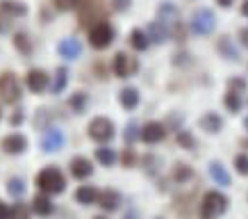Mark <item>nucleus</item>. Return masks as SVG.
<instances>
[{
	"instance_id": "nucleus-1",
	"label": "nucleus",
	"mask_w": 248,
	"mask_h": 219,
	"mask_svg": "<svg viewBox=\"0 0 248 219\" xmlns=\"http://www.w3.org/2000/svg\"><path fill=\"white\" fill-rule=\"evenodd\" d=\"M34 185H37V189L41 194H48V197L64 194L66 192V176H64V171L60 167L48 165L34 176Z\"/></svg>"
},
{
	"instance_id": "nucleus-24",
	"label": "nucleus",
	"mask_w": 248,
	"mask_h": 219,
	"mask_svg": "<svg viewBox=\"0 0 248 219\" xmlns=\"http://www.w3.org/2000/svg\"><path fill=\"white\" fill-rule=\"evenodd\" d=\"M66 105H68V110H71V112L84 114V112H87V107H89V94H87V91H82V89L73 91V94L68 96Z\"/></svg>"
},
{
	"instance_id": "nucleus-46",
	"label": "nucleus",
	"mask_w": 248,
	"mask_h": 219,
	"mask_svg": "<svg viewBox=\"0 0 248 219\" xmlns=\"http://www.w3.org/2000/svg\"><path fill=\"white\" fill-rule=\"evenodd\" d=\"M239 41L244 48H248V28H241L239 30Z\"/></svg>"
},
{
	"instance_id": "nucleus-50",
	"label": "nucleus",
	"mask_w": 248,
	"mask_h": 219,
	"mask_svg": "<svg viewBox=\"0 0 248 219\" xmlns=\"http://www.w3.org/2000/svg\"><path fill=\"white\" fill-rule=\"evenodd\" d=\"M91 219H109V217H107V215H93Z\"/></svg>"
},
{
	"instance_id": "nucleus-6",
	"label": "nucleus",
	"mask_w": 248,
	"mask_h": 219,
	"mask_svg": "<svg viewBox=\"0 0 248 219\" xmlns=\"http://www.w3.org/2000/svg\"><path fill=\"white\" fill-rule=\"evenodd\" d=\"M21 96H23V89L14 71L0 73V101L5 105H16L21 101Z\"/></svg>"
},
{
	"instance_id": "nucleus-16",
	"label": "nucleus",
	"mask_w": 248,
	"mask_h": 219,
	"mask_svg": "<svg viewBox=\"0 0 248 219\" xmlns=\"http://www.w3.org/2000/svg\"><path fill=\"white\" fill-rule=\"evenodd\" d=\"M207 174L218 187H230L232 185V176H230V171L226 169V165L221 160H210L207 162Z\"/></svg>"
},
{
	"instance_id": "nucleus-13",
	"label": "nucleus",
	"mask_w": 248,
	"mask_h": 219,
	"mask_svg": "<svg viewBox=\"0 0 248 219\" xmlns=\"http://www.w3.org/2000/svg\"><path fill=\"white\" fill-rule=\"evenodd\" d=\"M28 137L21 135V133H9L0 139V149L2 153H7V155H23V153L28 151Z\"/></svg>"
},
{
	"instance_id": "nucleus-4",
	"label": "nucleus",
	"mask_w": 248,
	"mask_h": 219,
	"mask_svg": "<svg viewBox=\"0 0 248 219\" xmlns=\"http://www.w3.org/2000/svg\"><path fill=\"white\" fill-rule=\"evenodd\" d=\"M87 135H89L91 142L105 146V144L112 142L114 135H116V126H114V121L109 119V117L98 114V117H93V119L87 123Z\"/></svg>"
},
{
	"instance_id": "nucleus-17",
	"label": "nucleus",
	"mask_w": 248,
	"mask_h": 219,
	"mask_svg": "<svg viewBox=\"0 0 248 219\" xmlns=\"http://www.w3.org/2000/svg\"><path fill=\"white\" fill-rule=\"evenodd\" d=\"M198 128L207 133V135H218L221 130H223V117L214 110H207L205 114H201V119H198Z\"/></svg>"
},
{
	"instance_id": "nucleus-32",
	"label": "nucleus",
	"mask_w": 248,
	"mask_h": 219,
	"mask_svg": "<svg viewBox=\"0 0 248 219\" xmlns=\"http://www.w3.org/2000/svg\"><path fill=\"white\" fill-rule=\"evenodd\" d=\"M175 142H178V146L185 149V151H194L196 146H198L196 135L191 133V130H187V128H180L178 133H175Z\"/></svg>"
},
{
	"instance_id": "nucleus-7",
	"label": "nucleus",
	"mask_w": 248,
	"mask_h": 219,
	"mask_svg": "<svg viewBox=\"0 0 248 219\" xmlns=\"http://www.w3.org/2000/svg\"><path fill=\"white\" fill-rule=\"evenodd\" d=\"M114 41V28L112 23L107 21H100L96 25H91L89 28V44L91 48H96V51H105L109 48Z\"/></svg>"
},
{
	"instance_id": "nucleus-41",
	"label": "nucleus",
	"mask_w": 248,
	"mask_h": 219,
	"mask_svg": "<svg viewBox=\"0 0 248 219\" xmlns=\"http://www.w3.org/2000/svg\"><path fill=\"white\" fill-rule=\"evenodd\" d=\"M12 23H14V18L7 14H2L0 12V34H7L9 30H12Z\"/></svg>"
},
{
	"instance_id": "nucleus-19",
	"label": "nucleus",
	"mask_w": 248,
	"mask_h": 219,
	"mask_svg": "<svg viewBox=\"0 0 248 219\" xmlns=\"http://www.w3.org/2000/svg\"><path fill=\"white\" fill-rule=\"evenodd\" d=\"M57 53H60L64 60H78V57L82 55V44H80V39L66 37L57 44Z\"/></svg>"
},
{
	"instance_id": "nucleus-9",
	"label": "nucleus",
	"mask_w": 248,
	"mask_h": 219,
	"mask_svg": "<svg viewBox=\"0 0 248 219\" xmlns=\"http://www.w3.org/2000/svg\"><path fill=\"white\" fill-rule=\"evenodd\" d=\"M112 71H114V76L116 78L128 80V78H132L137 71H139V62H137V57H130L128 53L119 51L112 60Z\"/></svg>"
},
{
	"instance_id": "nucleus-12",
	"label": "nucleus",
	"mask_w": 248,
	"mask_h": 219,
	"mask_svg": "<svg viewBox=\"0 0 248 219\" xmlns=\"http://www.w3.org/2000/svg\"><path fill=\"white\" fill-rule=\"evenodd\" d=\"M50 83H53V76H48L44 68H30L25 76V84L32 94H44L46 89H50Z\"/></svg>"
},
{
	"instance_id": "nucleus-27",
	"label": "nucleus",
	"mask_w": 248,
	"mask_h": 219,
	"mask_svg": "<svg viewBox=\"0 0 248 219\" xmlns=\"http://www.w3.org/2000/svg\"><path fill=\"white\" fill-rule=\"evenodd\" d=\"M93 158H96V162L100 167H114L116 162H119V153L114 151L112 146H98L96 151H93Z\"/></svg>"
},
{
	"instance_id": "nucleus-22",
	"label": "nucleus",
	"mask_w": 248,
	"mask_h": 219,
	"mask_svg": "<svg viewBox=\"0 0 248 219\" xmlns=\"http://www.w3.org/2000/svg\"><path fill=\"white\" fill-rule=\"evenodd\" d=\"M217 51H218V55L223 57V60H228V62H239L241 57H239V51H237V46L232 44V39L230 37H223L217 41Z\"/></svg>"
},
{
	"instance_id": "nucleus-38",
	"label": "nucleus",
	"mask_w": 248,
	"mask_h": 219,
	"mask_svg": "<svg viewBox=\"0 0 248 219\" xmlns=\"http://www.w3.org/2000/svg\"><path fill=\"white\" fill-rule=\"evenodd\" d=\"M119 162L125 167V169H132V167L139 162V158H137L135 149H132V146H125V149L121 151V155H119Z\"/></svg>"
},
{
	"instance_id": "nucleus-10",
	"label": "nucleus",
	"mask_w": 248,
	"mask_h": 219,
	"mask_svg": "<svg viewBox=\"0 0 248 219\" xmlns=\"http://www.w3.org/2000/svg\"><path fill=\"white\" fill-rule=\"evenodd\" d=\"M78 14H80V23H82V25H89V23L96 25V23L105 21V12H103L98 0H80Z\"/></svg>"
},
{
	"instance_id": "nucleus-39",
	"label": "nucleus",
	"mask_w": 248,
	"mask_h": 219,
	"mask_svg": "<svg viewBox=\"0 0 248 219\" xmlns=\"http://www.w3.org/2000/svg\"><path fill=\"white\" fill-rule=\"evenodd\" d=\"M232 167L234 171L239 176H244V178H248V153H237L232 160Z\"/></svg>"
},
{
	"instance_id": "nucleus-42",
	"label": "nucleus",
	"mask_w": 248,
	"mask_h": 219,
	"mask_svg": "<svg viewBox=\"0 0 248 219\" xmlns=\"http://www.w3.org/2000/svg\"><path fill=\"white\" fill-rule=\"evenodd\" d=\"M23 121H25L23 110H14V112H12V117H9V126H12V128H18V126H23Z\"/></svg>"
},
{
	"instance_id": "nucleus-11",
	"label": "nucleus",
	"mask_w": 248,
	"mask_h": 219,
	"mask_svg": "<svg viewBox=\"0 0 248 219\" xmlns=\"http://www.w3.org/2000/svg\"><path fill=\"white\" fill-rule=\"evenodd\" d=\"M166 135H169V128H166V123H162V121H148V123L141 126V142L148 144V146H155V144L164 142Z\"/></svg>"
},
{
	"instance_id": "nucleus-21",
	"label": "nucleus",
	"mask_w": 248,
	"mask_h": 219,
	"mask_svg": "<svg viewBox=\"0 0 248 219\" xmlns=\"http://www.w3.org/2000/svg\"><path fill=\"white\" fill-rule=\"evenodd\" d=\"M98 197H100V189H98L96 185H80V187L76 189V194H73V199H76L80 205L98 203Z\"/></svg>"
},
{
	"instance_id": "nucleus-29",
	"label": "nucleus",
	"mask_w": 248,
	"mask_h": 219,
	"mask_svg": "<svg viewBox=\"0 0 248 219\" xmlns=\"http://www.w3.org/2000/svg\"><path fill=\"white\" fill-rule=\"evenodd\" d=\"M146 34H148V39H151V44H164L166 39H169V30H166L164 25L155 18V21L148 23V28H146Z\"/></svg>"
},
{
	"instance_id": "nucleus-43",
	"label": "nucleus",
	"mask_w": 248,
	"mask_h": 219,
	"mask_svg": "<svg viewBox=\"0 0 248 219\" xmlns=\"http://www.w3.org/2000/svg\"><path fill=\"white\" fill-rule=\"evenodd\" d=\"M130 7H132V0H112L114 12H128Z\"/></svg>"
},
{
	"instance_id": "nucleus-14",
	"label": "nucleus",
	"mask_w": 248,
	"mask_h": 219,
	"mask_svg": "<svg viewBox=\"0 0 248 219\" xmlns=\"http://www.w3.org/2000/svg\"><path fill=\"white\" fill-rule=\"evenodd\" d=\"M68 171L76 181H87V178L93 176V162L89 158H84V155H73L68 160Z\"/></svg>"
},
{
	"instance_id": "nucleus-30",
	"label": "nucleus",
	"mask_w": 248,
	"mask_h": 219,
	"mask_svg": "<svg viewBox=\"0 0 248 219\" xmlns=\"http://www.w3.org/2000/svg\"><path fill=\"white\" fill-rule=\"evenodd\" d=\"M130 46L135 48L137 53H143L148 46H151V39H148V34H146V30H141V28H135V30H130V37H128Z\"/></svg>"
},
{
	"instance_id": "nucleus-18",
	"label": "nucleus",
	"mask_w": 248,
	"mask_h": 219,
	"mask_svg": "<svg viewBox=\"0 0 248 219\" xmlns=\"http://www.w3.org/2000/svg\"><path fill=\"white\" fill-rule=\"evenodd\" d=\"M141 103V94L137 87H123L119 91V105L125 110V112H135Z\"/></svg>"
},
{
	"instance_id": "nucleus-47",
	"label": "nucleus",
	"mask_w": 248,
	"mask_h": 219,
	"mask_svg": "<svg viewBox=\"0 0 248 219\" xmlns=\"http://www.w3.org/2000/svg\"><path fill=\"white\" fill-rule=\"evenodd\" d=\"M123 219H141V215H139V210H135V208H130L125 215H123Z\"/></svg>"
},
{
	"instance_id": "nucleus-53",
	"label": "nucleus",
	"mask_w": 248,
	"mask_h": 219,
	"mask_svg": "<svg viewBox=\"0 0 248 219\" xmlns=\"http://www.w3.org/2000/svg\"><path fill=\"white\" fill-rule=\"evenodd\" d=\"M153 219H164V217H153Z\"/></svg>"
},
{
	"instance_id": "nucleus-52",
	"label": "nucleus",
	"mask_w": 248,
	"mask_h": 219,
	"mask_svg": "<svg viewBox=\"0 0 248 219\" xmlns=\"http://www.w3.org/2000/svg\"><path fill=\"white\" fill-rule=\"evenodd\" d=\"M241 146H248V139H241Z\"/></svg>"
},
{
	"instance_id": "nucleus-26",
	"label": "nucleus",
	"mask_w": 248,
	"mask_h": 219,
	"mask_svg": "<svg viewBox=\"0 0 248 219\" xmlns=\"http://www.w3.org/2000/svg\"><path fill=\"white\" fill-rule=\"evenodd\" d=\"M194 178V167L187 165V162H175L171 169V181L178 183V185H185Z\"/></svg>"
},
{
	"instance_id": "nucleus-48",
	"label": "nucleus",
	"mask_w": 248,
	"mask_h": 219,
	"mask_svg": "<svg viewBox=\"0 0 248 219\" xmlns=\"http://www.w3.org/2000/svg\"><path fill=\"white\" fill-rule=\"evenodd\" d=\"M217 5L218 7H223V9H228V7H232L234 5V0H217Z\"/></svg>"
},
{
	"instance_id": "nucleus-25",
	"label": "nucleus",
	"mask_w": 248,
	"mask_h": 219,
	"mask_svg": "<svg viewBox=\"0 0 248 219\" xmlns=\"http://www.w3.org/2000/svg\"><path fill=\"white\" fill-rule=\"evenodd\" d=\"M0 12L12 18H21L28 14V5L23 0H0Z\"/></svg>"
},
{
	"instance_id": "nucleus-45",
	"label": "nucleus",
	"mask_w": 248,
	"mask_h": 219,
	"mask_svg": "<svg viewBox=\"0 0 248 219\" xmlns=\"http://www.w3.org/2000/svg\"><path fill=\"white\" fill-rule=\"evenodd\" d=\"M9 217H12V205L0 201V219H9Z\"/></svg>"
},
{
	"instance_id": "nucleus-54",
	"label": "nucleus",
	"mask_w": 248,
	"mask_h": 219,
	"mask_svg": "<svg viewBox=\"0 0 248 219\" xmlns=\"http://www.w3.org/2000/svg\"><path fill=\"white\" fill-rule=\"evenodd\" d=\"M0 119H2V110H0Z\"/></svg>"
},
{
	"instance_id": "nucleus-15",
	"label": "nucleus",
	"mask_w": 248,
	"mask_h": 219,
	"mask_svg": "<svg viewBox=\"0 0 248 219\" xmlns=\"http://www.w3.org/2000/svg\"><path fill=\"white\" fill-rule=\"evenodd\" d=\"M98 208L103 212H116L123 205V194L119 189H100V197H98Z\"/></svg>"
},
{
	"instance_id": "nucleus-35",
	"label": "nucleus",
	"mask_w": 248,
	"mask_h": 219,
	"mask_svg": "<svg viewBox=\"0 0 248 219\" xmlns=\"http://www.w3.org/2000/svg\"><path fill=\"white\" fill-rule=\"evenodd\" d=\"M141 165H143V171L148 176H157L159 169H162V158H159L157 153H146L141 160Z\"/></svg>"
},
{
	"instance_id": "nucleus-37",
	"label": "nucleus",
	"mask_w": 248,
	"mask_h": 219,
	"mask_svg": "<svg viewBox=\"0 0 248 219\" xmlns=\"http://www.w3.org/2000/svg\"><path fill=\"white\" fill-rule=\"evenodd\" d=\"M226 89H228V91H234V94H241V96H244V94L248 91V83H246V78H239V76L228 78Z\"/></svg>"
},
{
	"instance_id": "nucleus-5",
	"label": "nucleus",
	"mask_w": 248,
	"mask_h": 219,
	"mask_svg": "<svg viewBox=\"0 0 248 219\" xmlns=\"http://www.w3.org/2000/svg\"><path fill=\"white\" fill-rule=\"evenodd\" d=\"M189 28H191V32L198 34V37H207V34H212L214 28H217V14H214L210 7H198L194 14H191Z\"/></svg>"
},
{
	"instance_id": "nucleus-34",
	"label": "nucleus",
	"mask_w": 248,
	"mask_h": 219,
	"mask_svg": "<svg viewBox=\"0 0 248 219\" xmlns=\"http://www.w3.org/2000/svg\"><path fill=\"white\" fill-rule=\"evenodd\" d=\"M223 105H226V110L230 114H237L241 112V107H244V96L241 94H234V91H228L223 94Z\"/></svg>"
},
{
	"instance_id": "nucleus-3",
	"label": "nucleus",
	"mask_w": 248,
	"mask_h": 219,
	"mask_svg": "<svg viewBox=\"0 0 248 219\" xmlns=\"http://www.w3.org/2000/svg\"><path fill=\"white\" fill-rule=\"evenodd\" d=\"M157 21L169 30V37H173L175 41H185L187 30H185V23L180 18V9L175 7L173 2H162L157 7Z\"/></svg>"
},
{
	"instance_id": "nucleus-33",
	"label": "nucleus",
	"mask_w": 248,
	"mask_h": 219,
	"mask_svg": "<svg viewBox=\"0 0 248 219\" xmlns=\"http://www.w3.org/2000/svg\"><path fill=\"white\" fill-rule=\"evenodd\" d=\"M139 139H141V126L137 121H128L125 128H123V142H125V146H132Z\"/></svg>"
},
{
	"instance_id": "nucleus-31",
	"label": "nucleus",
	"mask_w": 248,
	"mask_h": 219,
	"mask_svg": "<svg viewBox=\"0 0 248 219\" xmlns=\"http://www.w3.org/2000/svg\"><path fill=\"white\" fill-rule=\"evenodd\" d=\"M5 189H7L9 197H14L16 201H18V199H23V194L28 192V185H25V181H23L21 176H12V178H7Z\"/></svg>"
},
{
	"instance_id": "nucleus-20",
	"label": "nucleus",
	"mask_w": 248,
	"mask_h": 219,
	"mask_svg": "<svg viewBox=\"0 0 248 219\" xmlns=\"http://www.w3.org/2000/svg\"><path fill=\"white\" fill-rule=\"evenodd\" d=\"M32 212L34 215H39V217H50L55 212V203L53 199L48 197V194H41V192H37L34 194V199H32Z\"/></svg>"
},
{
	"instance_id": "nucleus-28",
	"label": "nucleus",
	"mask_w": 248,
	"mask_h": 219,
	"mask_svg": "<svg viewBox=\"0 0 248 219\" xmlns=\"http://www.w3.org/2000/svg\"><path fill=\"white\" fill-rule=\"evenodd\" d=\"M66 87H68V67H57L53 73V83H50V94L60 96Z\"/></svg>"
},
{
	"instance_id": "nucleus-23",
	"label": "nucleus",
	"mask_w": 248,
	"mask_h": 219,
	"mask_svg": "<svg viewBox=\"0 0 248 219\" xmlns=\"http://www.w3.org/2000/svg\"><path fill=\"white\" fill-rule=\"evenodd\" d=\"M12 44H14V48L23 55V57H32V53H34V41H32V37L28 34V32H23V30L14 32Z\"/></svg>"
},
{
	"instance_id": "nucleus-51",
	"label": "nucleus",
	"mask_w": 248,
	"mask_h": 219,
	"mask_svg": "<svg viewBox=\"0 0 248 219\" xmlns=\"http://www.w3.org/2000/svg\"><path fill=\"white\" fill-rule=\"evenodd\" d=\"M244 130H246V133H248V114H246V117H244Z\"/></svg>"
},
{
	"instance_id": "nucleus-36",
	"label": "nucleus",
	"mask_w": 248,
	"mask_h": 219,
	"mask_svg": "<svg viewBox=\"0 0 248 219\" xmlns=\"http://www.w3.org/2000/svg\"><path fill=\"white\" fill-rule=\"evenodd\" d=\"M30 217H32V205L23 203L21 199L16 203H12V217L9 219H30Z\"/></svg>"
},
{
	"instance_id": "nucleus-2",
	"label": "nucleus",
	"mask_w": 248,
	"mask_h": 219,
	"mask_svg": "<svg viewBox=\"0 0 248 219\" xmlns=\"http://www.w3.org/2000/svg\"><path fill=\"white\" fill-rule=\"evenodd\" d=\"M228 208H230V199L221 189H210L198 203V219H221Z\"/></svg>"
},
{
	"instance_id": "nucleus-49",
	"label": "nucleus",
	"mask_w": 248,
	"mask_h": 219,
	"mask_svg": "<svg viewBox=\"0 0 248 219\" xmlns=\"http://www.w3.org/2000/svg\"><path fill=\"white\" fill-rule=\"evenodd\" d=\"M241 16H248V0L241 2Z\"/></svg>"
},
{
	"instance_id": "nucleus-44",
	"label": "nucleus",
	"mask_w": 248,
	"mask_h": 219,
	"mask_svg": "<svg viewBox=\"0 0 248 219\" xmlns=\"http://www.w3.org/2000/svg\"><path fill=\"white\" fill-rule=\"evenodd\" d=\"M173 64H175V67L191 64V55H189V53H175V57H173Z\"/></svg>"
},
{
	"instance_id": "nucleus-40",
	"label": "nucleus",
	"mask_w": 248,
	"mask_h": 219,
	"mask_svg": "<svg viewBox=\"0 0 248 219\" xmlns=\"http://www.w3.org/2000/svg\"><path fill=\"white\" fill-rule=\"evenodd\" d=\"M78 5H80V0H53V7L57 12H73L78 9Z\"/></svg>"
},
{
	"instance_id": "nucleus-8",
	"label": "nucleus",
	"mask_w": 248,
	"mask_h": 219,
	"mask_svg": "<svg viewBox=\"0 0 248 219\" xmlns=\"http://www.w3.org/2000/svg\"><path fill=\"white\" fill-rule=\"evenodd\" d=\"M64 144H66V135H64V130L57 128V126H50V128L41 130V137H39V146H41V151L44 153H57L64 149Z\"/></svg>"
}]
</instances>
